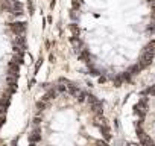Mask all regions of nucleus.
<instances>
[{
    "label": "nucleus",
    "mask_w": 155,
    "mask_h": 146,
    "mask_svg": "<svg viewBox=\"0 0 155 146\" xmlns=\"http://www.w3.org/2000/svg\"><path fill=\"white\" fill-rule=\"evenodd\" d=\"M55 108V131L70 134L73 143H111L113 125L107 108L97 96L79 84L61 79L41 98Z\"/></svg>",
    "instance_id": "obj_1"
},
{
    "label": "nucleus",
    "mask_w": 155,
    "mask_h": 146,
    "mask_svg": "<svg viewBox=\"0 0 155 146\" xmlns=\"http://www.w3.org/2000/svg\"><path fill=\"white\" fill-rule=\"evenodd\" d=\"M129 120L135 141L143 144L155 143V78L135 93Z\"/></svg>",
    "instance_id": "obj_2"
}]
</instances>
